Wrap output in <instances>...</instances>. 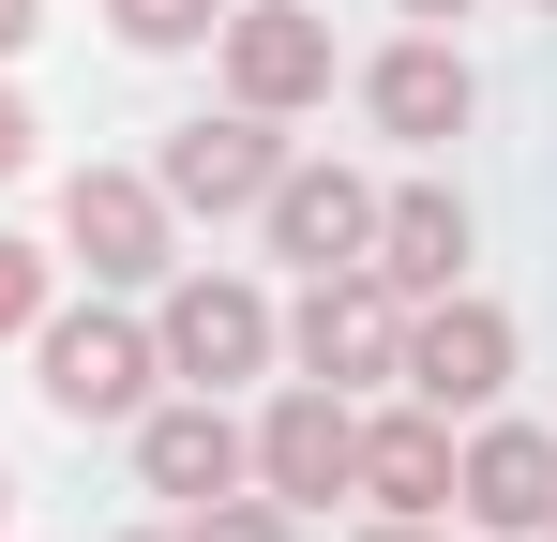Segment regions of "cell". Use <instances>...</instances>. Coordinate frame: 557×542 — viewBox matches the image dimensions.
I'll return each instance as SVG.
<instances>
[{
	"mask_svg": "<svg viewBox=\"0 0 557 542\" xmlns=\"http://www.w3.org/2000/svg\"><path fill=\"white\" fill-rule=\"evenodd\" d=\"M362 542H422V528H407V513H392V528H362Z\"/></svg>",
	"mask_w": 557,
	"mask_h": 542,
	"instance_id": "20",
	"label": "cell"
},
{
	"mask_svg": "<svg viewBox=\"0 0 557 542\" xmlns=\"http://www.w3.org/2000/svg\"><path fill=\"white\" fill-rule=\"evenodd\" d=\"M453 497H467V528H497V542L557 528V438H528V422H497L482 452H453Z\"/></svg>",
	"mask_w": 557,
	"mask_h": 542,
	"instance_id": "9",
	"label": "cell"
},
{
	"mask_svg": "<svg viewBox=\"0 0 557 542\" xmlns=\"http://www.w3.org/2000/svg\"><path fill=\"white\" fill-rule=\"evenodd\" d=\"M0 332H46V257L0 242Z\"/></svg>",
	"mask_w": 557,
	"mask_h": 542,
	"instance_id": "16",
	"label": "cell"
},
{
	"mask_svg": "<svg viewBox=\"0 0 557 542\" xmlns=\"http://www.w3.org/2000/svg\"><path fill=\"white\" fill-rule=\"evenodd\" d=\"M30 167V106H15V90H0V181Z\"/></svg>",
	"mask_w": 557,
	"mask_h": 542,
	"instance_id": "18",
	"label": "cell"
},
{
	"mask_svg": "<svg viewBox=\"0 0 557 542\" xmlns=\"http://www.w3.org/2000/svg\"><path fill=\"white\" fill-rule=\"evenodd\" d=\"M226 90H242L257 121L317 106V90H332V30H317L301 0H257V15H226Z\"/></svg>",
	"mask_w": 557,
	"mask_h": 542,
	"instance_id": "5",
	"label": "cell"
},
{
	"mask_svg": "<svg viewBox=\"0 0 557 542\" xmlns=\"http://www.w3.org/2000/svg\"><path fill=\"white\" fill-rule=\"evenodd\" d=\"M362 497H392V513H437V497H453V422H437V407H392V422H362Z\"/></svg>",
	"mask_w": 557,
	"mask_h": 542,
	"instance_id": "14",
	"label": "cell"
},
{
	"mask_svg": "<svg viewBox=\"0 0 557 542\" xmlns=\"http://www.w3.org/2000/svg\"><path fill=\"white\" fill-rule=\"evenodd\" d=\"M257 482H272V497H347V482H362V422H347L332 377L286 392L272 422H257Z\"/></svg>",
	"mask_w": 557,
	"mask_h": 542,
	"instance_id": "6",
	"label": "cell"
},
{
	"mask_svg": "<svg viewBox=\"0 0 557 542\" xmlns=\"http://www.w3.org/2000/svg\"><path fill=\"white\" fill-rule=\"evenodd\" d=\"M0 513H15V482H0Z\"/></svg>",
	"mask_w": 557,
	"mask_h": 542,
	"instance_id": "22",
	"label": "cell"
},
{
	"mask_svg": "<svg viewBox=\"0 0 557 542\" xmlns=\"http://www.w3.org/2000/svg\"><path fill=\"white\" fill-rule=\"evenodd\" d=\"M30 15H46V0H0V61H15V46H30Z\"/></svg>",
	"mask_w": 557,
	"mask_h": 542,
	"instance_id": "19",
	"label": "cell"
},
{
	"mask_svg": "<svg viewBox=\"0 0 557 542\" xmlns=\"http://www.w3.org/2000/svg\"><path fill=\"white\" fill-rule=\"evenodd\" d=\"M272 181H286V151H272L257 106H226V121H182V136H166V196H182V211H257Z\"/></svg>",
	"mask_w": 557,
	"mask_h": 542,
	"instance_id": "7",
	"label": "cell"
},
{
	"mask_svg": "<svg viewBox=\"0 0 557 542\" xmlns=\"http://www.w3.org/2000/svg\"><path fill=\"white\" fill-rule=\"evenodd\" d=\"M61 242H76L106 286L166 271V181H136V167H76V181H61Z\"/></svg>",
	"mask_w": 557,
	"mask_h": 542,
	"instance_id": "3",
	"label": "cell"
},
{
	"mask_svg": "<svg viewBox=\"0 0 557 542\" xmlns=\"http://www.w3.org/2000/svg\"><path fill=\"white\" fill-rule=\"evenodd\" d=\"M362 271L392 286V301H422V286H453V271H467V196H437V181H407V196L376 211Z\"/></svg>",
	"mask_w": 557,
	"mask_h": 542,
	"instance_id": "12",
	"label": "cell"
},
{
	"mask_svg": "<svg viewBox=\"0 0 557 542\" xmlns=\"http://www.w3.org/2000/svg\"><path fill=\"white\" fill-rule=\"evenodd\" d=\"M106 15H121V46H151V61H166V46H196V30H211V0H106Z\"/></svg>",
	"mask_w": 557,
	"mask_h": 542,
	"instance_id": "15",
	"label": "cell"
},
{
	"mask_svg": "<svg viewBox=\"0 0 557 542\" xmlns=\"http://www.w3.org/2000/svg\"><path fill=\"white\" fill-rule=\"evenodd\" d=\"M257 211H272V257H301V271H362V242H376V196L347 167H286Z\"/></svg>",
	"mask_w": 557,
	"mask_h": 542,
	"instance_id": "10",
	"label": "cell"
},
{
	"mask_svg": "<svg viewBox=\"0 0 557 542\" xmlns=\"http://www.w3.org/2000/svg\"><path fill=\"white\" fill-rule=\"evenodd\" d=\"M392 377H407L437 422H453V407H497V392H512V317H497V301H437Z\"/></svg>",
	"mask_w": 557,
	"mask_h": 542,
	"instance_id": "2",
	"label": "cell"
},
{
	"mask_svg": "<svg viewBox=\"0 0 557 542\" xmlns=\"http://www.w3.org/2000/svg\"><path fill=\"white\" fill-rule=\"evenodd\" d=\"M286 347L317 361L332 392H362V377L407 361V317H392V286H376V271H317V301H301V332H286Z\"/></svg>",
	"mask_w": 557,
	"mask_h": 542,
	"instance_id": "4",
	"label": "cell"
},
{
	"mask_svg": "<svg viewBox=\"0 0 557 542\" xmlns=\"http://www.w3.org/2000/svg\"><path fill=\"white\" fill-rule=\"evenodd\" d=\"M196 542H286V497H211Z\"/></svg>",
	"mask_w": 557,
	"mask_h": 542,
	"instance_id": "17",
	"label": "cell"
},
{
	"mask_svg": "<svg viewBox=\"0 0 557 542\" xmlns=\"http://www.w3.org/2000/svg\"><path fill=\"white\" fill-rule=\"evenodd\" d=\"M136 482H151V497H196V513L242 497V422H226V407H151V422H136Z\"/></svg>",
	"mask_w": 557,
	"mask_h": 542,
	"instance_id": "11",
	"label": "cell"
},
{
	"mask_svg": "<svg viewBox=\"0 0 557 542\" xmlns=\"http://www.w3.org/2000/svg\"><path fill=\"white\" fill-rule=\"evenodd\" d=\"M136 542H166V528H136Z\"/></svg>",
	"mask_w": 557,
	"mask_h": 542,
	"instance_id": "23",
	"label": "cell"
},
{
	"mask_svg": "<svg viewBox=\"0 0 557 542\" xmlns=\"http://www.w3.org/2000/svg\"><path fill=\"white\" fill-rule=\"evenodd\" d=\"M407 15H467V0H407Z\"/></svg>",
	"mask_w": 557,
	"mask_h": 542,
	"instance_id": "21",
	"label": "cell"
},
{
	"mask_svg": "<svg viewBox=\"0 0 557 542\" xmlns=\"http://www.w3.org/2000/svg\"><path fill=\"white\" fill-rule=\"evenodd\" d=\"M362 106L392 121V136H422V151H437V136H467V106H482V90H467L453 46H392V61L362 76Z\"/></svg>",
	"mask_w": 557,
	"mask_h": 542,
	"instance_id": "13",
	"label": "cell"
},
{
	"mask_svg": "<svg viewBox=\"0 0 557 542\" xmlns=\"http://www.w3.org/2000/svg\"><path fill=\"white\" fill-rule=\"evenodd\" d=\"M151 332H136V317H46V407H61V422H136V407H151Z\"/></svg>",
	"mask_w": 557,
	"mask_h": 542,
	"instance_id": "1",
	"label": "cell"
},
{
	"mask_svg": "<svg viewBox=\"0 0 557 542\" xmlns=\"http://www.w3.org/2000/svg\"><path fill=\"white\" fill-rule=\"evenodd\" d=\"M543 15H557V0H543Z\"/></svg>",
	"mask_w": 557,
	"mask_h": 542,
	"instance_id": "24",
	"label": "cell"
},
{
	"mask_svg": "<svg viewBox=\"0 0 557 542\" xmlns=\"http://www.w3.org/2000/svg\"><path fill=\"white\" fill-rule=\"evenodd\" d=\"M166 361H182L196 392H211V377H257V361H272V301H257L242 271H196L182 301H166Z\"/></svg>",
	"mask_w": 557,
	"mask_h": 542,
	"instance_id": "8",
	"label": "cell"
}]
</instances>
